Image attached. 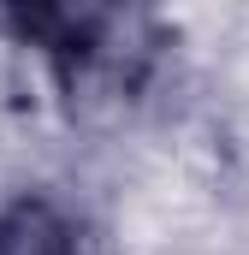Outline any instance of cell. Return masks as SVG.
Returning a JSON list of instances; mask_svg holds the SVG:
<instances>
[{
	"instance_id": "cell-1",
	"label": "cell",
	"mask_w": 249,
	"mask_h": 255,
	"mask_svg": "<svg viewBox=\"0 0 249 255\" xmlns=\"http://www.w3.org/2000/svg\"><path fill=\"white\" fill-rule=\"evenodd\" d=\"M6 190H12V184H6V178H0V196H6Z\"/></svg>"
}]
</instances>
